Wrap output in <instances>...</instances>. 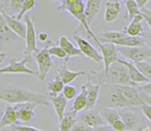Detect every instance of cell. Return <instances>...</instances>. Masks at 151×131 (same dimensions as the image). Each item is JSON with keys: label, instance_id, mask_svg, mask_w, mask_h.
<instances>
[{"label": "cell", "instance_id": "1", "mask_svg": "<svg viewBox=\"0 0 151 131\" xmlns=\"http://www.w3.org/2000/svg\"><path fill=\"white\" fill-rule=\"evenodd\" d=\"M0 100L11 104L32 102L37 105H49L48 98L42 94L35 93L28 88L12 85H0Z\"/></svg>", "mask_w": 151, "mask_h": 131}, {"label": "cell", "instance_id": "2", "mask_svg": "<svg viewBox=\"0 0 151 131\" xmlns=\"http://www.w3.org/2000/svg\"><path fill=\"white\" fill-rule=\"evenodd\" d=\"M24 22L26 24V47L23 53L24 59L28 61V63L32 62V54L33 53H37L38 49L36 46V42H37V36H36L35 31V26H34V22H35V18L32 17V19L28 15H26L23 18Z\"/></svg>", "mask_w": 151, "mask_h": 131}, {"label": "cell", "instance_id": "3", "mask_svg": "<svg viewBox=\"0 0 151 131\" xmlns=\"http://www.w3.org/2000/svg\"><path fill=\"white\" fill-rule=\"evenodd\" d=\"M107 84L137 87V85L130 79L127 67L122 63L118 62V61L112 64L111 67H110L107 75Z\"/></svg>", "mask_w": 151, "mask_h": 131}, {"label": "cell", "instance_id": "4", "mask_svg": "<svg viewBox=\"0 0 151 131\" xmlns=\"http://www.w3.org/2000/svg\"><path fill=\"white\" fill-rule=\"evenodd\" d=\"M52 42H49L47 46H45L42 49L38 50V52L35 55V61L37 64V79L40 81H44L48 75L49 71L53 67V59L52 56L49 53V48L52 46Z\"/></svg>", "mask_w": 151, "mask_h": 131}, {"label": "cell", "instance_id": "5", "mask_svg": "<svg viewBox=\"0 0 151 131\" xmlns=\"http://www.w3.org/2000/svg\"><path fill=\"white\" fill-rule=\"evenodd\" d=\"M118 52L120 55L134 63H139L151 58V50L148 46L141 47H119Z\"/></svg>", "mask_w": 151, "mask_h": 131}, {"label": "cell", "instance_id": "6", "mask_svg": "<svg viewBox=\"0 0 151 131\" xmlns=\"http://www.w3.org/2000/svg\"><path fill=\"white\" fill-rule=\"evenodd\" d=\"M66 11H68V13L73 16V18H75L77 21H79V23L81 24V26H83V27H84L87 35H88L89 37L92 38L97 46H99V47L101 46V42L99 40V38L97 37L94 33H93V31L91 30L90 26H89L88 23H87L86 16H85V3L84 2L76 3L75 5H73V6L69 7Z\"/></svg>", "mask_w": 151, "mask_h": 131}, {"label": "cell", "instance_id": "7", "mask_svg": "<svg viewBox=\"0 0 151 131\" xmlns=\"http://www.w3.org/2000/svg\"><path fill=\"white\" fill-rule=\"evenodd\" d=\"M99 48L101 50L104 61V70H101V72L105 75L106 82H107V75L108 72H109V69L111 67V65L117 62V60L119 59V57H118L119 52H118L117 47L114 44H112V42H101V44Z\"/></svg>", "mask_w": 151, "mask_h": 131}, {"label": "cell", "instance_id": "8", "mask_svg": "<svg viewBox=\"0 0 151 131\" xmlns=\"http://www.w3.org/2000/svg\"><path fill=\"white\" fill-rule=\"evenodd\" d=\"M28 61L23 58V60L17 61L15 58H12L6 66L0 68V75L2 74H29L37 77V71L29 69L26 64Z\"/></svg>", "mask_w": 151, "mask_h": 131}, {"label": "cell", "instance_id": "9", "mask_svg": "<svg viewBox=\"0 0 151 131\" xmlns=\"http://www.w3.org/2000/svg\"><path fill=\"white\" fill-rule=\"evenodd\" d=\"M73 39L78 44V48L80 49V51L82 52V54L84 56H86L88 59L94 61L95 63H99L103 61V56L101 53H99L88 40H86L85 38H83L82 36H79L77 34V32L73 33Z\"/></svg>", "mask_w": 151, "mask_h": 131}, {"label": "cell", "instance_id": "10", "mask_svg": "<svg viewBox=\"0 0 151 131\" xmlns=\"http://www.w3.org/2000/svg\"><path fill=\"white\" fill-rule=\"evenodd\" d=\"M0 11L2 13L3 18H4L5 22H6L9 28L16 34L18 35L20 38L24 39L26 37V24L25 22L19 21V20L16 19L14 16L9 15L2 6H0Z\"/></svg>", "mask_w": 151, "mask_h": 131}, {"label": "cell", "instance_id": "11", "mask_svg": "<svg viewBox=\"0 0 151 131\" xmlns=\"http://www.w3.org/2000/svg\"><path fill=\"white\" fill-rule=\"evenodd\" d=\"M119 114L120 118L122 119L127 127L128 131H134L139 127L141 122V116L139 112H134L130 108H120Z\"/></svg>", "mask_w": 151, "mask_h": 131}, {"label": "cell", "instance_id": "12", "mask_svg": "<svg viewBox=\"0 0 151 131\" xmlns=\"http://www.w3.org/2000/svg\"><path fill=\"white\" fill-rule=\"evenodd\" d=\"M78 122H82L85 124L89 125L91 127H95L99 126V125H104L107 124L105 122V120L103 119L101 115L97 112H94L92 110H83L81 112V114H78Z\"/></svg>", "mask_w": 151, "mask_h": 131}, {"label": "cell", "instance_id": "13", "mask_svg": "<svg viewBox=\"0 0 151 131\" xmlns=\"http://www.w3.org/2000/svg\"><path fill=\"white\" fill-rule=\"evenodd\" d=\"M20 122V117L18 110L15 106L7 105L5 107L4 112L0 119V130L4 129L7 126H13V125H18Z\"/></svg>", "mask_w": 151, "mask_h": 131}, {"label": "cell", "instance_id": "14", "mask_svg": "<svg viewBox=\"0 0 151 131\" xmlns=\"http://www.w3.org/2000/svg\"><path fill=\"white\" fill-rule=\"evenodd\" d=\"M37 106L36 103L32 102H24V103L15 104V107L18 110L20 117V122L30 123L35 116V107Z\"/></svg>", "mask_w": 151, "mask_h": 131}, {"label": "cell", "instance_id": "15", "mask_svg": "<svg viewBox=\"0 0 151 131\" xmlns=\"http://www.w3.org/2000/svg\"><path fill=\"white\" fill-rule=\"evenodd\" d=\"M87 89V107L86 110H92L96 105L99 98V93H101V84H93L92 81L88 79L87 83H85Z\"/></svg>", "mask_w": 151, "mask_h": 131}, {"label": "cell", "instance_id": "16", "mask_svg": "<svg viewBox=\"0 0 151 131\" xmlns=\"http://www.w3.org/2000/svg\"><path fill=\"white\" fill-rule=\"evenodd\" d=\"M118 62L124 64L128 69V73H129V77L132 79V81L136 84L137 86H141V85H145L149 82V79L147 77H144L142 72L138 69V67L136 66L134 62H130L127 60H122V59H118Z\"/></svg>", "mask_w": 151, "mask_h": 131}, {"label": "cell", "instance_id": "17", "mask_svg": "<svg viewBox=\"0 0 151 131\" xmlns=\"http://www.w3.org/2000/svg\"><path fill=\"white\" fill-rule=\"evenodd\" d=\"M143 21H144V18H143L142 14L136 16L129 22V24L123 29L124 33L129 36H140V37H143L145 34V29L142 25Z\"/></svg>", "mask_w": 151, "mask_h": 131}, {"label": "cell", "instance_id": "18", "mask_svg": "<svg viewBox=\"0 0 151 131\" xmlns=\"http://www.w3.org/2000/svg\"><path fill=\"white\" fill-rule=\"evenodd\" d=\"M56 75L59 77L61 79V81L63 82L64 85H69L73 81H75L77 77H79L80 75H86V72L85 71H73L69 70L66 66V62L64 64L60 65L59 68L57 69L56 71Z\"/></svg>", "mask_w": 151, "mask_h": 131}, {"label": "cell", "instance_id": "19", "mask_svg": "<svg viewBox=\"0 0 151 131\" xmlns=\"http://www.w3.org/2000/svg\"><path fill=\"white\" fill-rule=\"evenodd\" d=\"M101 3H103V0H87L85 3V16L89 26L92 25L96 19L101 11Z\"/></svg>", "mask_w": 151, "mask_h": 131}, {"label": "cell", "instance_id": "20", "mask_svg": "<svg viewBox=\"0 0 151 131\" xmlns=\"http://www.w3.org/2000/svg\"><path fill=\"white\" fill-rule=\"evenodd\" d=\"M121 11V3L119 0H108L106 3L105 9V21L108 23H112L118 19Z\"/></svg>", "mask_w": 151, "mask_h": 131}, {"label": "cell", "instance_id": "21", "mask_svg": "<svg viewBox=\"0 0 151 131\" xmlns=\"http://www.w3.org/2000/svg\"><path fill=\"white\" fill-rule=\"evenodd\" d=\"M48 98L51 103H52L55 112H56V115H57V118H58L59 122H60L63 119V117H64L65 112H66L67 101H68V100L64 97V95H63L62 93L57 96H49Z\"/></svg>", "mask_w": 151, "mask_h": 131}, {"label": "cell", "instance_id": "22", "mask_svg": "<svg viewBox=\"0 0 151 131\" xmlns=\"http://www.w3.org/2000/svg\"><path fill=\"white\" fill-rule=\"evenodd\" d=\"M59 47H61L65 51V53H66L65 62H67L73 57H80L81 55H83L82 52L80 51V49L76 48L73 42L68 39V37L65 35H62L59 38Z\"/></svg>", "mask_w": 151, "mask_h": 131}, {"label": "cell", "instance_id": "23", "mask_svg": "<svg viewBox=\"0 0 151 131\" xmlns=\"http://www.w3.org/2000/svg\"><path fill=\"white\" fill-rule=\"evenodd\" d=\"M87 107V89L85 84L82 86V89L81 92L76 96L75 100H73V103L71 105V110L79 114V112H83V110H86Z\"/></svg>", "mask_w": 151, "mask_h": 131}, {"label": "cell", "instance_id": "24", "mask_svg": "<svg viewBox=\"0 0 151 131\" xmlns=\"http://www.w3.org/2000/svg\"><path fill=\"white\" fill-rule=\"evenodd\" d=\"M78 114L75 112L73 110H66L62 120L59 122V131H70L73 125L78 122Z\"/></svg>", "mask_w": 151, "mask_h": 131}, {"label": "cell", "instance_id": "25", "mask_svg": "<svg viewBox=\"0 0 151 131\" xmlns=\"http://www.w3.org/2000/svg\"><path fill=\"white\" fill-rule=\"evenodd\" d=\"M112 44H114L115 46L118 47H141V46H145L146 42H145L144 37L126 35L123 38L114 40Z\"/></svg>", "mask_w": 151, "mask_h": 131}, {"label": "cell", "instance_id": "26", "mask_svg": "<svg viewBox=\"0 0 151 131\" xmlns=\"http://www.w3.org/2000/svg\"><path fill=\"white\" fill-rule=\"evenodd\" d=\"M17 37H19V36L16 35V34L9 28L4 18H3L2 13L0 11V38H1V42L15 40V39H17Z\"/></svg>", "mask_w": 151, "mask_h": 131}, {"label": "cell", "instance_id": "27", "mask_svg": "<svg viewBox=\"0 0 151 131\" xmlns=\"http://www.w3.org/2000/svg\"><path fill=\"white\" fill-rule=\"evenodd\" d=\"M99 114L101 115V117H103V119L105 120V122L107 123L108 125H110V126H112L117 120L121 119L120 118L119 110H118L117 108H113V107L101 108Z\"/></svg>", "mask_w": 151, "mask_h": 131}, {"label": "cell", "instance_id": "28", "mask_svg": "<svg viewBox=\"0 0 151 131\" xmlns=\"http://www.w3.org/2000/svg\"><path fill=\"white\" fill-rule=\"evenodd\" d=\"M64 84L61 81V79L57 75H55L54 79L50 81L47 85V89L49 92V96H57L59 94L62 93L63 89H64Z\"/></svg>", "mask_w": 151, "mask_h": 131}, {"label": "cell", "instance_id": "29", "mask_svg": "<svg viewBox=\"0 0 151 131\" xmlns=\"http://www.w3.org/2000/svg\"><path fill=\"white\" fill-rule=\"evenodd\" d=\"M124 3H125V7H126V15H125L126 20L132 21L136 16L142 14L141 9L139 7L136 0H124Z\"/></svg>", "mask_w": 151, "mask_h": 131}, {"label": "cell", "instance_id": "30", "mask_svg": "<svg viewBox=\"0 0 151 131\" xmlns=\"http://www.w3.org/2000/svg\"><path fill=\"white\" fill-rule=\"evenodd\" d=\"M124 36H126V34L124 33L123 30L121 31H105L99 33V40L104 42H113L114 40L120 39L123 38Z\"/></svg>", "mask_w": 151, "mask_h": 131}, {"label": "cell", "instance_id": "31", "mask_svg": "<svg viewBox=\"0 0 151 131\" xmlns=\"http://www.w3.org/2000/svg\"><path fill=\"white\" fill-rule=\"evenodd\" d=\"M35 6H36V0H25L23 5H22V9H21V11H20V13L18 14L15 18L17 20H19V21H21V20H23V18L27 15L28 11L33 9Z\"/></svg>", "mask_w": 151, "mask_h": 131}, {"label": "cell", "instance_id": "32", "mask_svg": "<svg viewBox=\"0 0 151 131\" xmlns=\"http://www.w3.org/2000/svg\"><path fill=\"white\" fill-rule=\"evenodd\" d=\"M134 64L138 67L139 70L144 74V77H147L149 81H151V62H149L148 60H145L142 62L134 63Z\"/></svg>", "mask_w": 151, "mask_h": 131}, {"label": "cell", "instance_id": "33", "mask_svg": "<svg viewBox=\"0 0 151 131\" xmlns=\"http://www.w3.org/2000/svg\"><path fill=\"white\" fill-rule=\"evenodd\" d=\"M24 1H25V0H9V11H7V13H9V15L14 16V17H16V16L20 13V11H21Z\"/></svg>", "mask_w": 151, "mask_h": 131}, {"label": "cell", "instance_id": "34", "mask_svg": "<svg viewBox=\"0 0 151 131\" xmlns=\"http://www.w3.org/2000/svg\"><path fill=\"white\" fill-rule=\"evenodd\" d=\"M49 53H50L51 56L57 57V58H59V59L66 58V53H65V51L59 46H53L52 44V46L49 48Z\"/></svg>", "mask_w": 151, "mask_h": 131}, {"label": "cell", "instance_id": "35", "mask_svg": "<svg viewBox=\"0 0 151 131\" xmlns=\"http://www.w3.org/2000/svg\"><path fill=\"white\" fill-rule=\"evenodd\" d=\"M62 94L68 101H70V100L75 99L76 96H77V89H76V87H73L71 85H65L64 89L62 91Z\"/></svg>", "mask_w": 151, "mask_h": 131}, {"label": "cell", "instance_id": "36", "mask_svg": "<svg viewBox=\"0 0 151 131\" xmlns=\"http://www.w3.org/2000/svg\"><path fill=\"white\" fill-rule=\"evenodd\" d=\"M79 2H84V0H60V4H59L57 9L60 11H66L70 6H73L76 3H79Z\"/></svg>", "mask_w": 151, "mask_h": 131}, {"label": "cell", "instance_id": "37", "mask_svg": "<svg viewBox=\"0 0 151 131\" xmlns=\"http://www.w3.org/2000/svg\"><path fill=\"white\" fill-rule=\"evenodd\" d=\"M12 131H45V130H40L38 128L32 126H27V125H13L11 128Z\"/></svg>", "mask_w": 151, "mask_h": 131}, {"label": "cell", "instance_id": "38", "mask_svg": "<svg viewBox=\"0 0 151 131\" xmlns=\"http://www.w3.org/2000/svg\"><path fill=\"white\" fill-rule=\"evenodd\" d=\"M70 131H93V127L85 124L82 122H77L73 127L70 129Z\"/></svg>", "mask_w": 151, "mask_h": 131}, {"label": "cell", "instance_id": "39", "mask_svg": "<svg viewBox=\"0 0 151 131\" xmlns=\"http://www.w3.org/2000/svg\"><path fill=\"white\" fill-rule=\"evenodd\" d=\"M111 127L114 131H127V127H126L125 123L122 121V119L117 120Z\"/></svg>", "mask_w": 151, "mask_h": 131}, {"label": "cell", "instance_id": "40", "mask_svg": "<svg viewBox=\"0 0 151 131\" xmlns=\"http://www.w3.org/2000/svg\"><path fill=\"white\" fill-rule=\"evenodd\" d=\"M141 108H142V112L144 114V116L151 122V104H149L147 101H145L141 105Z\"/></svg>", "mask_w": 151, "mask_h": 131}, {"label": "cell", "instance_id": "41", "mask_svg": "<svg viewBox=\"0 0 151 131\" xmlns=\"http://www.w3.org/2000/svg\"><path fill=\"white\" fill-rule=\"evenodd\" d=\"M141 11H142L144 21L146 22L148 27L150 28V30H151V11L147 9L146 7H143V9H141Z\"/></svg>", "mask_w": 151, "mask_h": 131}, {"label": "cell", "instance_id": "42", "mask_svg": "<svg viewBox=\"0 0 151 131\" xmlns=\"http://www.w3.org/2000/svg\"><path fill=\"white\" fill-rule=\"evenodd\" d=\"M139 91L142 92L144 95L146 96H151V81H149L147 84L145 85H141L138 87Z\"/></svg>", "mask_w": 151, "mask_h": 131}, {"label": "cell", "instance_id": "43", "mask_svg": "<svg viewBox=\"0 0 151 131\" xmlns=\"http://www.w3.org/2000/svg\"><path fill=\"white\" fill-rule=\"evenodd\" d=\"M112 127L108 124H104V125H99V126L93 127V131H112Z\"/></svg>", "mask_w": 151, "mask_h": 131}, {"label": "cell", "instance_id": "44", "mask_svg": "<svg viewBox=\"0 0 151 131\" xmlns=\"http://www.w3.org/2000/svg\"><path fill=\"white\" fill-rule=\"evenodd\" d=\"M37 38H38V40H40V42H48V40H49V35H48V33H47V32H40V33L38 34Z\"/></svg>", "mask_w": 151, "mask_h": 131}, {"label": "cell", "instance_id": "45", "mask_svg": "<svg viewBox=\"0 0 151 131\" xmlns=\"http://www.w3.org/2000/svg\"><path fill=\"white\" fill-rule=\"evenodd\" d=\"M136 1H137V3H138L139 7H140V9H143V7L146 6V4L150 1V0H136Z\"/></svg>", "mask_w": 151, "mask_h": 131}, {"label": "cell", "instance_id": "46", "mask_svg": "<svg viewBox=\"0 0 151 131\" xmlns=\"http://www.w3.org/2000/svg\"><path fill=\"white\" fill-rule=\"evenodd\" d=\"M144 39H145V42H146V46H148L151 50V34H146Z\"/></svg>", "mask_w": 151, "mask_h": 131}, {"label": "cell", "instance_id": "47", "mask_svg": "<svg viewBox=\"0 0 151 131\" xmlns=\"http://www.w3.org/2000/svg\"><path fill=\"white\" fill-rule=\"evenodd\" d=\"M5 57H6V53H5V52H0V64L4 61Z\"/></svg>", "mask_w": 151, "mask_h": 131}, {"label": "cell", "instance_id": "48", "mask_svg": "<svg viewBox=\"0 0 151 131\" xmlns=\"http://www.w3.org/2000/svg\"><path fill=\"white\" fill-rule=\"evenodd\" d=\"M51 1H60V0H51Z\"/></svg>", "mask_w": 151, "mask_h": 131}, {"label": "cell", "instance_id": "49", "mask_svg": "<svg viewBox=\"0 0 151 131\" xmlns=\"http://www.w3.org/2000/svg\"><path fill=\"white\" fill-rule=\"evenodd\" d=\"M148 61H149V62H151V58H149V59H148Z\"/></svg>", "mask_w": 151, "mask_h": 131}, {"label": "cell", "instance_id": "50", "mask_svg": "<svg viewBox=\"0 0 151 131\" xmlns=\"http://www.w3.org/2000/svg\"><path fill=\"white\" fill-rule=\"evenodd\" d=\"M147 97H149V98H150V99H151V96H147Z\"/></svg>", "mask_w": 151, "mask_h": 131}, {"label": "cell", "instance_id": "51", "mask_svg": "<svg viewBox=\"0 0 151 131\" xmlns=\"http://www.w3.org/2000/svg\"><path fill=\"white\" fill-rule=\"evenodd\" d=\"M112 131H114V130H112Z\"/></svg>", "mask_w": 151, "mask_h": 131}]
</instances>
